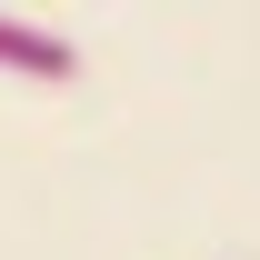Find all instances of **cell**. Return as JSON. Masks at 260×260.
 <instances>
[{
    "label": "cell",
    "mask_w": 260,
    "mask_h": 260,
    "mask_svg": "<svg viewBox=\"0 0 260 260\" xmlns=\"http://www.w3.org/2000/svg\"><path fill=\"white\" fill-rule=\"evenodd\" d=\"M0 70H10V80H50V90H60L70 70H80V50H70L60 30H40V20H10V10H0Z\"/></svg>",
    "instance_id": "cell-1"
}]
</instances>
